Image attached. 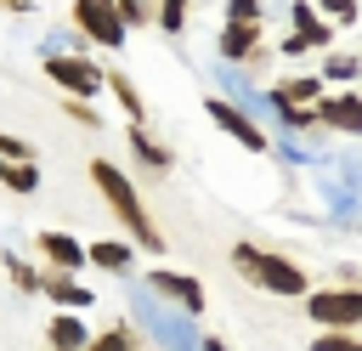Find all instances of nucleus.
Here are the masks:
<instances>
[{
  "label": "nucleus",
  "instance_id": "ddd939ff",
  "mask_svg": "<svg viewBox=\"0 0 362 351\" xmlns=\"http://www.w3.org/2000/svg\"><path fill=\"white\" fill-rule=\"evenodd\" d=\"M40 289H45L62 311H85V306H90V289H85V283H74V277H62V272H45V277H40Z\"/></svg>",
  "mask_w": 362,
  "mask_h": 351
},
{
  "label": "nucleus",
  "instance_id": "423d86ee",
  "mask_svg": "<svg viewBox=\"0 0 362 351\" xmlns=\"http://www.w3.org/2000/svg\"><path fill=\"white\" fill-rule=\"evenodd\" d=\"M204 113H209V119H215L226 136H238L249 153H266V147H272V136H266V130H260V125H255V119H249L238 102H226V96H209V102H204Z\"/></svg>",
  "mask_w": 362,
  "mask_h": 351
},
{
  "label": "nucleus",
  "instance_id": "cd10ccee",
  "mask_svg": "<svg viewBox=\"0 0 362 351\" xmlns=\"http://www.w3.org/2000/svg\"><path fill=\"white\" fill-rule=\"evenodd\" d=\"M351 17H356V6H345V0H334V6H328V23H351Z\"/></svg>",
  "mask_w": 362,
  "mask_h": 351
},
{
  "label": "nucleus",
  "instance_id": "412c9836",
  "mask_svg": "<svg viewBox=\"0 0 362 351\" xmlns=\"http://www.w3.org/2000/svg\"><path fill=\"white\" fill-rule=\"evenodd\" d=\"M153 17H158V28H164V34H181V28H187V0H164Z\"/></svg>",
  "mask_w": 362,
  "mask_h": 351
},
{
  "label": "nucleus",
  "instance_id": "7ed1b4c3",
  "mask_svg": "<svg viewBox=\"0 0 362 351\" xmlns=\"http://www.w3.org/2000/svg\"><path fill=\"white\" fill-rule=\"evenodd\" d=\"M305 317L322 323V334H351L362 323V289H311Z\"/></svg>",
  "mask_w": 362,
  "mask_h": 351
},
{
  "label": "nucleus",
  "instance_id": "5701e85b",
  "mask_svg": "<svg viewBox=\"0 0 362 351\" xmlns=\"http://www.w3.org/2000/svg\"><path fill=\"white\" fill-rule=\"evenodd\" d=\"M311 351H362V340L356 334H317Z\"/></svg>",
  "mask_w": 362,
  "mask_h": 351
},
{
  "label": "nucleus",
  "instance_id": "6e6552de",
  "mask_svg": "<svg viewBox=\"0 0 362 351\" xmlns=\"http://www.w3.org/2000/svg\"><path fill=\"white\" fill-rule=\"evenodd\" d=\"M288 17H294V34H288L277 51H288V57H305V51H317V45H328V40H334V34H328V23H322V17H317L305 0H300Z\"/></svg>",
  "mask_w": 362,
  "mask_h": 351
},
{
  "label": "nucleus",
  "instance_id": "20e7f679",
  "mask_svg": "<svg viewBox=\"0 0 362 351\" xmlns=\"http://www.w3.org/2000/svg\"><path fill=\"white\" fill-rule=\"evenodd\" d=\"M45 79H57L68 91V102H85V96L102 91V68L90 57H79V51H51L45 57Z\"/></svg>",
  "mask_w": 362,
  "mask_h": 351
},
{
  "label": "nucleus",
  "instance_id": "393cba45",
  "mask_svg": "<svg viewBox=\"0 0 362 351\" xmlns=\"http://www.w3.org/2000/svg\"><path fill=\"white\" fill-rule=\"evenodd\" d=\"M0 164H28V147L17 136H6V130H0Z\"/></svg>",
  "mask_w": 362,
  "mask_h": 351
},
{
  "label": "nucleus",
  "instance_id": "39448f33",
  "mask_svg": "<svg viewBox=\"0 0 362 351\" xmlns=\"http://www.w3.org/2000/svg\"><path fill=\"white\" fill-rule=\"evenodd\" d=\"M74 28L90 34V40L107 45V51L124 45V28H119V17H113V0H74Z\"/></svg>",
  "mask_w": 362,
  "mask_h": 351
},
{
  "label": "nucleus",
  "instance_id": "f257e3e1",
  "mask_svg": "<svg viewBox=\"0 0 362 351\" xmlns=\"http://www.w3.org/2000/svg\"><path fill=\"white\" fill-rule=\"evenodd\" d=\"M90 181H96V192L107 198V209H113V215H119V221L136 232V243L158 255V249H164V238H158V226L147 221V204L136 198V181H130V176H124L113 159H90Z\"/></svg>",
  "mask_w": 362,
  "mask_h": 351
},
{
  "label": "nucleus",
  "instance_id": "1a4fd4ad",
  "mask_svg": "<svg viewBox=\"0 0 362 351\" xmlns=\"http://www.w3.org/2000/svg\"><path fill=\"white\" fill-rule=\"evenodd\" d=\"M147 283H153L158 294H170L175 306H187L192 317L204 311V289H198V277H187V272H147Z\"/></svg>",
  "mask_w": 362,
  "mask_h": 351
},
{
  "label": "nucleus",
  "instance_id": "dca6fc26",
  "mask_svg": "<svg viewBox=\"0 0 362 351\" xmlns=\"http://www.w3.org/2000/svg\"><path fill=\"white\" fill-rule=\"evenodd\" d=\"M102 85H113V96H119V108L130 113V125H141V113H147V108H141L136 79H130V74H102Z\"/></svg>",
  "mask_w": 362,
  "mask_h": 351
},
{
  "label": "nucleus",
  "instance_id": "f03ea898",
  "mask_svg": "<svg viewBox=\"0 0 362 351\" xmlns=\"http://www.w3.org/2000/svg\"><path fill=\"white\" fill-rule=\"evenodd\" d=\"M232 266H238L255 289H272V294H311V277H305L288 255H272V249L238 243V249H232Z\"/></svg>",
  "mask_w": 362,
  "mask_h": 351
},
{
  "label": "nucleus",
  "instance_id": "9b49d317",
  "mask_svg": "<svg viewBox=\"0 0 362 351\" xmlns=\"http://www.w3.org/2000/svg\"><path fill=\"white\" fill-rule=\"evenodd\" d=\"M40 255H45L62 277L85 266V243H79V238H68V232H40Z\"/></svg>",
  "mask_w": 362,
  "mask_h": 351
},
{
  "label": "nucleus",
  "instance_id": "bb28decb",
  "mask_svg": "<svg viewBox=\"0 0 362 351\" xmlns=\"http://www.w3.org/2000/svg\"><path fill=\"white\" fill-rule=\"evenodd\" d=\"M68 119H79V125L96 130V108H90V102H68Z\"/></svg>",
  "mask_w": 362,
  "mask_h": 351
},
{
  "label": "nucleus",
  "instance_id": "f3484780",
  "mask_svg": "<svg viewBox=\"0 0 362 351\" xmlns=\"http://www.w3.org/2000/svg\"><path fill=\"white\" fill-rule=\"evenodd\" d=\"M85 351H141V340H136L130 323H113V328H102L96 340H85Z\"/></svg>",
  "mask_w": 362,
  "mask_h": 351
},
{
  "label": "nucleus",
  "instance_id": "4be33fe9",
  "mask_svg": "<svg viewBox=\"0 0 362 351\" xmlns=\"http://www.w3.org/2000/svg\"><path fill=\"white\" fill-rule=\"evenodd\" d=\"M356 68H362L356 57H345V51H334V57L322 62V74H317V79H356Z\"/></svg>",
  "mask_w": 362,
  "mask_h": 351
},
{
  "label": "nucleus",
  "instance_id": "2eb2a0df",
  "mask_svg": "<svg viewBox=\"0 0 362 351\" xmlns=\"http://www.w3.org/2000/svg\"><path fill=\"white\" fill-rule=\"evenodd\" d=\"M85 340H90V328L74 311H57L51 317V351H85Z\"/></svg>",
  "mask_w": 362,
  "mask_h": 351
},
{
  "label": "nucleus",
  "instance_id": "f8f14e48",
  "mask_svg": "<svg viewBox=\"0 0 362 351\" xmlns=\"http://www.w3.org/2000/svg\"><path fill=\"white\" fill-rule=\"evenodd\" d=\"M255 45H260V23H226L221 28V57L226 62H255Z\"/></svg>",
  "mask_w": 362,
  "mask_h": 351
},
{
  "label": "nucleus",
  "instance_id": "6ab92c4d",
  "mask_svg": "<svg viewBox=\"0 0 362 351\" xmlns=\"http://www.w3.org/2000/svg\"><path fill=\"white\" fill-rule=\"evenodd\" d=\"M130 147H136V153H141V159H147L153 170H164V164H170V147H158V142H153V136H147L141 125H130Z\"/></svg>",
  "mask_w": 362,
  "mask_h": 351
},
{
  "label": "nucleus",
  "instance_id": "0eeeda50",
  "mask_svg": "<svg viewBox=\"0 0 362 351\" xmlns=\"http://www.w3.org/2000/svg\"><path fill=\"white\" fill-rule=\"evenodd\" d=\"M317 91H322V79H317V74H288V79H272V91H266V96H272V108H277V113H311V108L322 102Z\"/></svg>",
  "mask_w": 362,
  "mask_h": 351
},
{
  "label": "nucleus",
  "instance_id": "4468645a",
  "mask_svg": "<svg viewBox=\"0 0 362 351\" xmlns=\"http://www.w3.org/2000/svg\"><path fill=\"white\" fill-rule=\"evenodd\" d=\"M85 266H102V272H130V266H136V249H130V243L102 238V243H90V249H85Z\"/></svg>",
  "mask_w": 362,
  "mask_h": 351
},
{
  "label": "nucleus",
  "instance_id": "9d476101",
  "mask_svg": "<svg viewBox=\"0 0 362 351\" xmlns=\"http://www.w3.org/2000/svg\"><path fill=\"white\" fill-rule=\"evenodd\" d=\"M317 125H334L345 136H362V96H322L317 102Z\"/></svg>",
  "mask_w": 362,
  "mask_h": 351
},
{
  "label": "nucleus",
  "instance_id": "c85d7f7f",
  "mask_svg": "<svg viewBox=\"0 0 362 351\" xmlns=\"http://www.w3.org/2000/svg\"><path fill=\"white\" fill-rule=\"evenodd\" d=\"M204 351H226V345H221V340H204Z\"/></svg>",
  "mask_w": 362,
  "mask_h": 351
},
{
  "label": "nucleus",
  "instance_id": "aec40b11",
  "mask_svg": "<svg viewBox=\"0 0 362 351\" xmlns=\"http://www.w3.org/2000/svg\"><path fill=\"white\" fill-rule=\"evenodd\" d=\"M113 17H119V28H141V23H153V6H141V0H119Z\"/></svg>",
  "mask_w": 362,
  "mask_h": 351
},
{
  "label": "nucleus",
  "instance_id": "a211bd4d",
  "mask_svg": "<svg viewBox=\"0 0 362 351\" xmlns=\"http://www.w3.org/2000/svg\"><path fill=\"white\" fill-rule=\"evenodd\" d=\"M0 187H6V192H34V187H40L34 159H28V164H0Z\"/></svg>",
  "mask_w": 362,
  "mask_h": 351
},
{
  "label": "nucleus",
  "instance_id": "a878e982",
  "mask_svg": "<svg viewBox=\"0 0 362 351\" xmlns=\"http://www.w3.org/2000/svg\"><path fill=\"white\" fill-rule=\"evenodd\" d=\"M226 23H260V6L255 0H232L226 6Z\"/></svg>",
  "mask_w": 362,
  "mask_h": 351
},
{
  "label": "nucleus",
  "instance_id": "b1692460",
  "mask_svg": "<svg viewBox=\"0 0 362 351\" xmlns=\"http://www.w3.org/2000/svg\"><path fill=\"white\" fill-rule=\"evenodd\" d=\"M6 272H11V283H17V289H28V294L40 289V272H34V266H23V260H6Z\"/></svg>",
  "mask_w": 362,
  "mask_h": 351
}]
</instances>
